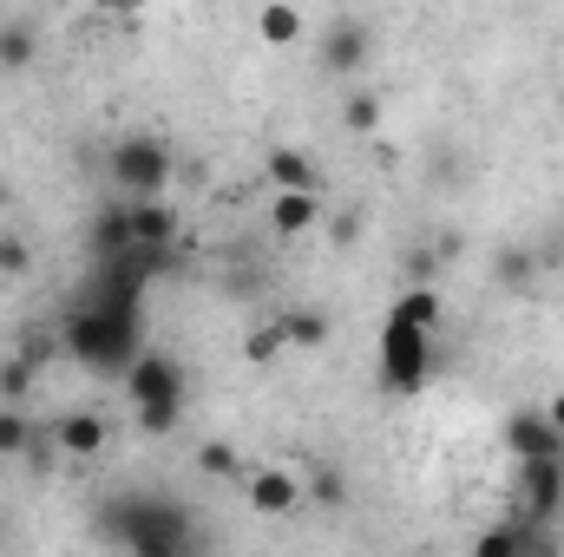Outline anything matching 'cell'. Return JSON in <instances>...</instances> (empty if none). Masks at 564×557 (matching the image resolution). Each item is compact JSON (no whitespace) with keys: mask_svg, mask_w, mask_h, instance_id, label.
I'll list each match as a JSON object with an SVG mask.
<instances>
[{"mask_svg":"<svg viewBox=\"0 0 564 557\" xmlns=\"http://www.w3.org/2000/svg\"><path fill=\"white\" fill-rule=\"evenodd\" d=\"M440 321H446V302H440V288H426V282H414V288L388 308V321H381V348H375V368H381V387H388V394L408 401V394H421L426 387Z\"/></svg>","mask_w":564,"mask_h":557,"instance_id":"6da1fadb","label":"cell"},{"mask_svg":"<svg viewBox=\"0 0 564 557\" xmlns=\"http://www.w3.org/2000/svg\"><path fill=\"white\" fill-rule=\"evenodd\" d=\"M66 348L93 368V374H126L139 354V321H132V295L126 302H93L66 321Z\"/></svg>","mask_w":564,"mask_h":557,"instance_id":"7a4b0ae2","label":"cell"},{"mask_svg":"<svg viewBox=\"0 0 564 557\" xmlns=\"http://www.w3.org/2000/svg\"><path fill=\"white\" fill-rule=\"evenodd\" d=\"M119 381H126V401H132V414H139L144 433H177V414H184V368H177L171 354L139 348Z\"/></svg>","mask_w":564,"mask_h":557,"instance_id":"3957f363","label":"cell"},{"mask_svg":"<svg viewBox=\"0 0 564 557\" xmlns=\"http://www.w3.org/2000/svg\"><path fill=\"white\" fill-rule=\"evenodd\" d=\"M171 171H177L171 144L151 139V132H139V139H119V144H112V184H119L126 197H164Z\"/></svg>","mask_w":564,"mask_h":557,"instance_id":"277c9868","label":"cell"},{"mask_svg":"<svg viewBox=\"0 0 564 557\" xmlns=\"http://www.w3.org/2000/svg\"><path fill=\"white\" fill-rule=\"evenodd\" d=\"M119 538H126V551H144V557H164V551H177V545H191L184 518L158 512V505H132L126 525H119Z\"/></svg>","mask_w":564,"mask_h":557,"instance_id":"5b68a950","label":"cell"},{"mask_svg":"<svg viewBox=\"0 0 564 557\" xmlns=\"http://www.w3.org/2000/svg\"><path fill=\"white\" fill-rule=\"evenodd\" d=\"M243 499H250V512H263V518H289V512H302V505H308L302 479H295V472H282V466L250 472V479H243Z\"/></svg>","mask_w":564,"mask_h":557,"instance_id":"8992f818","label":"cell"},{"mask_svg":"<svg viewBox=\"0 0 564 557\" xmlns=\"http://www.w3.org/2000/svg\"><path fill=\"white\" fill-rule=\"evenodd\" d=\"M525 466V512L545 518L564 505V452H539V459H519Z\"/></svg>","mask_w":564,"mask_h":557,"instance_id":"52a82bcc","label":"cell"},{"mask_svg":"<svg viewBox=\"0 0 564 557\" xmlns=\"http://www.w3.org/2000/svg\"><path fill=\"white\" fill-rule=\"evenodd\" d=\"M126 230H132V250H164L177 237V217L158 197H126Z\"/></svg>","mask_w":564,"mask_h":557,"instance_id":"ba28073f","label":"cell"},{"mask_svg":"<svg viewBox=\"0 0 564 557\" xmlns=\"http://www.w3.org/2000/svg\"><path fill=\"white\" fill-rule=\"evenodd\" d=\"M322 223V197L315 190H276V204H270V230L276 237H308Z\"/></svg>","mask_w":564,"mask_h":557,"instance_id":"9c48e42d","label":"cell"},{"mask_svg":"<svg viewBox=\"0 0 564 557\" xmlns=\"http://www.w3.org/2000/svg\"><path fill=\"white\" fill-rule=\"evenodd\" d=\"M361 59H368V26H335L322 40V66L328 73H361Z\"/></svg>","mask_w":564,"mask_h":557,"instance_id":"30bf717a","label":"cell"},{"mask_svg":"<svg viewBox=\"0 0 564 557\" xmlns=\"http://www.w3.org/2000/svg\"><path fill=\"white\" fill-rule=\"evenodd\" d=\"M59 452H73V459L106 452V419L99 414H66L59 419Z\"/></svg>","mask_w":564,"mask_h":557,"instance_id":"8fae6325","label":"cell"},{"mask_svg":"<svg viewBox=\"0 0 564 557\" xmlns=\"http://www.w3.org/2000/svg\"><path fill=\"white\" fill-rule=\"evenodd\" d=\"M263 177H270L276 190H315V164H308L302 151H289V144H276V151L263 157Z\"/></svg>","mask_w":564,"mask_h":557,"instance_id":"7c38bea8","label":"cell"},{"mask_svg":"<svg viewBox=\"0 0 564 557\" xmlns=\"http://www.w3.org/2000/svg\"><path fill=\"white\" fill-rule=\"evenodd\" d=\"M257 40H263V46H295V40H302V13H295L289 0H270V7L257 13Z\"/></svg>","mask_w":564,"mask_h":557,"instance_id":"4fadbf2b","label":"cell"},{"mask_svg":"<svg viewBox=\"0 0 564 557\" xmlns=\"http://www.w3.org/2000/svg\"><path fill=\"white\" fill-rule=\"evenodd\" d=\"M282 341H289V348H322V341H328V321H322L315 308H289V315H282Z\"/></svg>","mask_w":564,"mask_h":557,"instance_id":"5bb4252c","label":"cell"},{"mask_svg":"<svg viewBox=\"0 0 564 557\" xmlns=\"http://www.w3.org/2000/svg\"><path fill=\"white\" fill-rule=\"evenodd\" d=\"M197 472H204V479H237V472H243V452L224 446V439H210V446H197Z\"/></svg>","mask_w":564,"mask_h":557,"instance_id":"9a60e30c","label":"cell"},{"mask_svg":"<svg viewBox=\"0 0 564 557\" xmlns=\"http://www.w3.org/2000/svg\"><path fill=\"white\" fill-rule=\"evenodd\" d=\"M341 125H348L355 139H368V132L381 125V92H355V99L341 106Z\"/></svg>","mask_w":564,"mask_h":557,"instance_id":"2e32d148","label":"cell"},{"mask_svg":"<svg viewBox=\"0 0 564 557\" xmlns=\"http://www.w3.org/2000/svg\"><path fill=\"white\" fill-rule=\"evenodd\" d=\"M525 545H539V532H532V525H499V532H486V538H479V551H486V557H512V551H525Z\"/></svg>","mask_w":564,"mask_h":557,"instance_id":"e0dca14e","label":"cell"},{"mask_svg":"<svg viewBox=\"0 0 564 557\" xmlns=\"http://www.w3.org/2000/svg\"><path fill=\"white\" fill-rule=\"evenodd\" d=\"M33 53H40L33 26H0V66H33Z\"/></svg>","mask_w":564,"mask_h":557,"instance_id":"ac0fdd59","label":"cell"},{"mask_svg":"<svg viewBox=\"0 0 564 557\" xmlns=\"http://www.w3.org/2000/svg\"><path fill=\"white\" fill-rule=\"evenodd\" d=\"M26 439H33V426L20 414V401H0V452H20Z\"/></svg>","mask_w":564,"mask_h":557,"instance_id":"d6986e66","label":"cell"},{"mask_svg":"<svg viewBox=\"0 0 564 557\" xmlns=\"http://www.w3.org/2000/svg\"><path fill=\"white\" fill-rule=\"evenodd\" d=\"M282 348H289V341H282V321H270V328H257V335H250V348H243V354H250V361H276Z\"/></svg>","mask_w":564,"mask_h":557,"instance_id":"ffe728a7","label":"cell"},{"mask_svg":"<svg viewBox=\"0 0 564 557\" xmlns=\"http://www.w3.org/2000/svg\"><path fill=\"white\" fill-rule=\"evenodd\" d=\"M20 387H26V368H20V361H7V368H0V394H7V401H13V394H20Z\"/></svg>","mask_w":564,"mask_h":557,"instance_id":"44dd1931","label":"cell"},{"mask_svg":"<svg viewBox=\"0 0 564 557\" xmlns=\"http://www.w3.org/2000/svg\"><path fill=\"white\" fill-rule=\"evenodd\" d=\"M499 282H512V288H525V256H499Z\"/></svg>","mask_w":564,"mask_h":557,"instance_id":"7402d4cb","label":"cell"},{"mask_svg":"<svg viewBox=\"0 0 564 557\" xmlns=\"http://www.w3.org/2000/svg\"><path fill=\"white\" fill-rule=\"evenodd\" d=\"M0 270H7V276L26 270V243H0Z\"/></svg>","mask_w":564,"mask_h":557,"instance_id":"603a6c76","label":"cell"},{"mask_svg":"<svg viewBox=\"0 0 564 557\" xmlns=\"http://www.w3.org/2000/svg\"><path fill=\"white\" fill-rule=\"evenodd\" d=\"M315 499H328V505H341V479H335V472H322V479H315Z\"/></svg>","mask_w":564,"mask_h":557,"instance_id":"cb8c5ba5","label":"cell"},{"mask_svg":"<svg viewBox=\"0 0 564 557\" xmlns=\"http://www.w3.org/2000/svg\"><path fill=\"white\" fill-rule=\"evenodd\" d=\"M539 414H545V419H552V426H558V433H564V394H552V401H545Z\"/></svg>","mask_w":564,"mask_h":557,"instance_id":"d4e9b609","label":"cell"},{"mask_svg":"<svg viewBox=\"0 0 564 557\" xmlns=\"http://www.w3.org/2000/svg\"><path fill=\"white\" fill-rule=\"evenodd\" d=\"M106 7H119V13H132V7H151V0H106Z\"/></svg>","mask_w":564,"mask_h":557,"instance_id":"484cf974","label":"cell"}]
</instances>
